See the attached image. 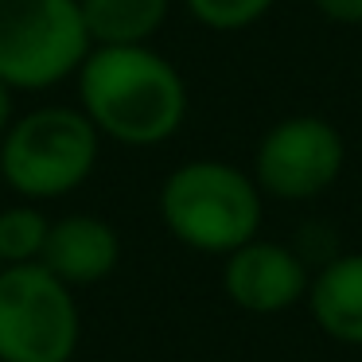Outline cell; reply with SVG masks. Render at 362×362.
<instances>
[{"label":"cell","instance_id":"13","mask_svg":"<svg viewBox=\"0 0 362 362\" xmlns=\"http://www.w3.org/2000/svg\"><path fill=\"white\" fill-rule=\"evenodd\" d=\"M315 12L339 28H362V0H312Z\"/></svg>","mask_w":362,"mask_h":362},{"label":"cell","instance_id":"1","mask_svg":"<svg viewBox=\"0 0 362 362\" xmlns=\"http://www.w3.org/2000/svg\"><path fill=\"white\" fill-rule=\"evenodd\" d=\"M78 110L102 141L125 148L168 144L187 121V82L180 66L152 43L136 47H90L78 74Z\"/></svg>","mask_w":362,"mask_h":362},{"label":"cell","instance_id":"7","mask_svg":"<svg viewBox=\"0 0 362 362\" xmlns=\"http://www.w3.org/2000/svg\"><path fill=\"white\" fill-rule=\"evenodd\" d=\"M312 265L296 253V245L253 238L222 257V292L234 308L250 315H281L304 304Z\"/></svg>","mask_w":362,"mask_h":362},{"label":"cell","instance_id":"9","mask_svg":"<svg viewBox=\"0 0 362 362\" xmlns=\"http://www.w3.org/2000/svg\"><path fill=\"white\" fill-rule=\"evenodd\" d=\"M308 315L312 323L343 346H362V250L335 253L312 269L308 281Z\"/></svg>","mask_w":362,"mask_h":362},{"label":"cell","instance_id":"8","mask_svg":"<svg viewBox=\"0 0 362 362\" xmlns=\"http://www.w3.org/2000/svg\"><path fill=\"white\" fill-rule=\"evenodd\" d=\"M117 261H121V234L98 214L55 218L47 230V245L40 253V265L51 269L71 288H86V284L113 276Z\"/></svg>","mask_w":362,"mask_h":362},{"label":"cell","instance_id":"11","mask_svg":"<svg viewBox=\"0 0 362 362\" xmlns=\"http://www.w3.org/2000/svg\"><path fill=\"white\" fill-rule=\"evenodd\" d=\"M51 218L35 203H16L0 206V265H28L40 261L43 245H47Z\"/></svg>","mask_w":362,"mask_h":362},{"label":"cell","instance_id":"10","mask_svg":"<svg viewBox=\"0 0 362 362\" xmlns=\"http://www.w3.org/2000/svg\"><path fill=\"white\" fill-rule=\"evenodd\" d=\"M90 47H136L168 24L172 0H78Z\"/></svg>","mask_w":362,"mask_h":362},{"label":"cell","instance_id":"4","mask_svg":"<svg viewBox=\"0 0 362 362\" xmlns=\"http://www.w3.org/2000/svg\"><path fill=\"white\" fill-rule=\"evenodd\" d=\"M90 55L78 0H0V82L16 94L55 90Z\"/></svg>","mask_w":362,"mask_h":362},{"label":"cell","instance_id":"14","mask_svg":"<svg viewBox=\"0 0 362 362\" xmlns=\"http://www.w3.org/2000/svg\"><path fill=\"white\" fill-rule=\"evenodd\" d=\"M8 125H12V90L0 82V136H4Z\"/></svg>","mask_w":362,"mask_h":362},{"label":"cell","instance_id":"3","mask_svg":"<svg viewBox=\"0 0 362 362\" xmlns=\"http://www.w3.org/2000/svg\"><path fill=\"white\" fill-rule=\"evenodd\" d=\"M102 133L78 105H40L0 136V180L28 203H51L94 175Z\"/></svg>","mask_w":362,"mask_h":362},{"label":"cell","instance_id":"5","mask_svg":"<svg viewBox=\"0 0 362 362\" xmlns=\"http://www.w3.org/2000/svg\"><path fill=\"white\" fill-rule=\"evenodd\" d=\"M82 343L74 288L40 261L0 269V362H71Z\"/></svg>","mask_w":362,"mask_h":362},{"label":"cell","instance_id":"12","mask_svg":"<svg viewBox=\"0 0 362 362\" xmlns=\"http://www.w3.org/2000/svg\"><path fill=\"white\" fill-rule=\"evenodd\" d=\"M276 0H183L191 20L211 32H245L273 12Z\"/></svg>","mask_w":362,"mask_h":362},{"label":"cell","instance_id":"6","mask_svg":"<svg viewBox=\"0 0 362 362\" xmlns=\"http://www.w3.org/2000/svg\"><path fill=\"white\" fill-rule=\"evenodd\" d=\"M346 141L320 113H292L261 133L253 148V183L276 203H312L339 183Z\"/></svg>","mask_w":362,"mask_h":362},{"label":"cell","instance_id":"15","mask_svg":"<svg viewBox=\"0 0 362 362\" xmlns=\"http://www.w3.org/2000/svg\"><path fill=\"white\" fill-rule=\"evenodd\" d=\"M0 269H4V265H0Z\"/></svg>","mask_w":362,"mask_h":362},{"label":"cell","instance_id":"2","mask_svg":"<svg viewBox=\"0 0 362 362\" xmlns=\"http://www.w3.org/2000/svg\"><path fill=\"white\" fill-rule=\"evenodd\" d=\"M160 222L180 245L226 257L253 242L265 222V195L245 168L199 156L172 168L160 183Z\"/></svg>","mask_w":362,"mask_h":362}]
</instances>
